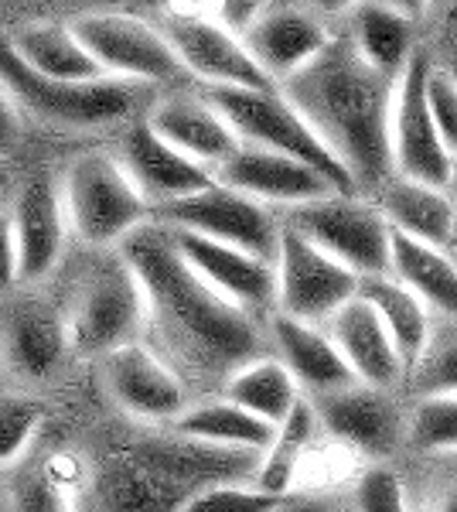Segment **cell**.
<instances>
[{"label": "cell", "mask_w": 457, "mask_h": 512, "mask_svg": "<svg viewBox=\"0 0 457 512\" xmlns=\"http://www.w3.org/2000/svg\"><path fill=\"white\" fill-rule=\"evenodd\" d=\"M99 373L116 407L147 424H171L188 407V383L161 359V352L144 342L103 355Z\"/></svg>", "instance_id": "cell-14"}, {"label": "cell", "mask_w": 457, "mask_h": 512, "mask_svg": "<svg viewBox=\"0 0 457 512\" xmlns=\"http://www.w3.org/2000/svg\"><path fill=\"white\" fill-rule=\"evenodd\" d=\"M277 93L335 154L355 192H376L393 175L389 117H393L396 79L379 76L355 52L348 35H331L304 69L280 82Z\"/></svg>", "instance_id": "cell-2"}, {"label": "cell", "mask_w": 457, "mask_h": 512, "mask_svg": "<svg viewBox=\"0 0 457 512\" xmlns=\"http://www.w3.org/2000/svg\"><path fill=\"white\" fill-rule=\"evenodd\" d=\"M14 55L28 65L31 72L45 79H65V82H89L103 79V72L96 69V62L89 59V52L82 48L76 31L69 24L55 21H38L24 24L14 35H7Z\"/></svg>", "instance_id": "cell-28"}, {"label": "cell", "mask_w": 457, "mask_h": 512, "mask_svg": "<svg viewBox=\"0 0 457 512\" xmlns=\"http://www.w3.org/2000/svg\"><path fill=\"white\" fill-rule=\"evenodd\" d=\"M284 495L260 492L256 485H205L185 495L174 512H270Z\"/></svg>", "instance_id": "cell-37"}, {"label": "cell", "mask_w": 457, "mask_h": 512, "mask_svg": "<svg viewBox=\"0 0 457 512\" xmlns=\"http://www.w3.org/2000/svg\"><path fill=\"white\" fill-rule=\"evenodd\" d=\"M270 512H338L335 502L318 499V495H284Z\"/></svg>", "instance_id": "cell-44"}, {"label": "cell", "mask_w": 457, "mask_h": 512, "mask_svg": "<svg viewBox=\"0 0 457 512\" xmlns=\"http://www.w3.org/2000/svg\"><path fill=\"white\" fill-rule=\"evenodd\" d=\"M423 96H427V113L434 120L440 144H444V151L451 158H457V79L430 65L427 82H423Z\"/></svg>", "instance_id": "cell-39"}, {"label": "cell", "mask_w": 457, "mask_h": 512, "mask_svg": "<svg viewBox=\"0 0 457 512\" xmlns=\"http://www.w3.org/2000/svg\"><path fill=\"white\" fill-rule=\"evenodd\" d=\"M65 332H69V349L96 359L140 342V335L147 332L144 287L116 250H103V256L82 274L65 315Z\"/></svg>", "instance_id": "cell-5"}, {"label": "cell", "mask_w": 457, "mask_h": 512, "mask_svg": "<svg viewBox=\"0 0 457 512\" xmlns=\"http://www.w3.org/2000/svg\"><path fill=\"white\" fill-rule=\"evenodd\" d=\"M185 495L168 485L164 478L144 472L134 461L113 465L96 482V512H174L185 502Z\"/></svg>", "instance_id": "cell-33"}, {"label": "cell", "mask_w": 457, "mask_h": 512, "mask_svg": "<svg viewBox=\"0 0 457 512\" xmlns=\"http://www.w3.org/2000/svg\"><path fill=\"white\" fill-rule=\"evenodd\" d=\"M273 274H277L273 308L287 318L307 321V325H324L342 304L359 294V274H352L335 256L307 243L301 233H294L284 222H280Z\"/></svg>", "instance_id": "cell-9"}, {"label": "cell", "mask_w": 457, "mask_h": 512, "mask_svg": "<svg viewBox=\"0 0 457 512\" xmlns=\"http://www.w3.org/2000/svg\"><path fill=\"white\" fill-rule=\"evenodd\" d=\"M284 226L301 233L307 243L335 256L352 274L376 277L389 270V239L393 229L372 202L359 195H321L311 202L290 205Z\"/></svg>", "instance_id": "cell-7"}, {"label": "cell", "mask_w": 457, "mask_h": 512, "mask_svg": "<svg viewBox=\"0 0 457 512\" xmlns=\"http://www.w3.org/2000/svg\"><path fill=\"white\" fill-rule=\"evenodd\" d=\"M324 325H328V338L342 352L345 366L352 369V376L359 383L376 386V390H396L406 379V366L386 325L359 294L342 304Z\"/></svg>", "instance_id": "cell-21"}, {"label": "cell", "mask_w": 457, "mask_h": 512, "mask_svg": "<svg viewBox=\"0 0 457 512\" xmlns=\"http://www.w3.org/2000/svg\"><path fill=\"white\" fill-rule=\"evenodd\" d=\"M359 297L376 311V318L382 325H386L403 366L410 369L417 352L423 349V338L430 332V308L389 274L359 277Z\"/></svg>", "instance_id": "cell-30"}, {"label": "cell", "mask_w": 457, "mask_h": 512, "mask_svg": "<svg viewBox=\"0 0 457 512\" xmlns=\"http://www.w3.org/2000/svg\"><path fill=\"white\" fill-rule=\"evenodd\" d=\"M147 123H151L157 137L168 140L174 151L209 171L219 168L239 147L236 130L209 103V96L171 93L154 99L151 110H147Z\"/></svg>", "instance_id": "cell-20"}, {"label": "cell", "mask_w": 457, "mask_h": 512, "mask_svg": "<svg viewBox=\"0 0 457 512\" xmlns=\"http://www.w3.org/2000/svg\"><path fill=\"white\" fill-rule=\"evenodd\" d=\"M69 233L93 250H116L134 229L151 222V205L134 188L116 154H82L58 178Z\"/></svg>", "instance_id": "cell-4"}, {"label": "cell", "mask_w": 457, "mask_h": 512, "mask_svg": "<svg viewBox=\"0 0 457 512\" xmlns=\"http://www.w3.org/2000/svg\"><path fill=\"white\" fill-rule=\"evenodd\" d=\"M410 294H417L437 315L457 318V263L444 246H430L403 233L389 239V270Z\"/></svg>", "instance_id": "cell-26"}, {"label": "cell", "mask_w": 457, "mask_h": 512, "mask_svg": "<svg viewBox=\"0 0 457 512\" xmlns=\"http://www.w3.org/2000/svg\"><path fill=\"white\" fill-rule=\"evenodd\" d=\"M116 253L130 263L144 287L147 328L164 345V362L181 379L226 383L239 366L260 359L263 335L256 318L212 291L185 263L164 222H144Z\"/></svg>", "instance_id": "cell-1"}, {"label": "cell", "mask_w": 457, "mask_h": 512, "mask_svg": "<svg viewBox=\"0 0 457 512\" xmlns=\"http://www.w3.org/2000/svg\"><path fill=\"white\" fill-rule=\"evenodd\" d=\"M447 195L457 198V158L451 161V175H447Z\"/></svg>", "instance_id": "cell-48"}, {"label": "cell", "mask_w": 457, "mask_h": 512, "mask_svg": "<svg viewBox=\"0 0 457 512\" xmlns=\"http://www.w3.org/2000/svg\"><path fill=\"white\" fill-rule=\"evenodd\" d=\"M21 137V113L14 110V103L0 89V154H7Z\"/></svg>", "instance_id": "cell-43"}, {"label": "cell", "mask_w": 457, "mask_h": 512, "mask_svg": "<svg viewBox=\"0 0 457 512\" xmlns=\"http://www.w3.org/2000/svg\"><path fill=\"white\" fill-rule=\"evenodd\" d=\"M171 431L195 437V441L219 444V448L256 451V454L267 448L270 437H273L270 424H263V420L253 417L249 410L236 407V403L226 400V396L188 403V407L171 420Z\"/></svg>", "instance_id": "cell-29"}, {"label": "cell", "mask_w": 457, "mask_h": 512, "mask_svg": "<svg viewBox=\"0 0 457 512\" xmlns=\"http://www.w3.org/2000/svg\"><path fill=\"white\" fill-rule=\"evenodd\" d=\"M379 4L393 7L396 14H403L406 21H417L423 11L430 7V0H379Z\"/></svg>", "instance_id": "cell-45"}, {"label": "cell", "mask_w": 457, "mask_h": 512, "mask_svg": "<svg viewBox=\"0 0 457 512\" xmlns=\"http://www.w3.org/2000/svg\"><path fill=\"white\" fill-rule=\"evenodd\" d=\"M157 222L215 239V243L236 246V250H246L260 256V260H277L280 219L270 212V205L256 202V198L236 192V188L219 185V181L181 198V202L164 205Z\"/></svg>", "instance_id": "cell-10"}, {"label": "cell", "mask_w": 457, "mask_h": 512, "mask_svg": "<svg viewBox=\"0 0 457 512\" xmlns=\"http://www.w3.org/2000/svg\"><path fill=\"white\" fill-rule=\"evenodd\" d=\"M430 59L423 52H413L410 65L403 76L396 79L393 96V117H389V151H393V175L423 181V185L447 188L451 175V154L440 144L434 120L427 113V96H423V82H427Z\"/></svg>", "instance_id": "cell-13"}, {"label": "cell", "mask_w": 457, "mask_h": 512, "mask_svg": "<svg viewBox=\"0 0 457 512\" xmlns=\"http://www.w3.org/2000/svg\"><path fill=\"white\" fill-rule=\"evenodd\" d=\"M45 427V407L28 393H0V472L28 458Z\"/></svg>", "instance_id": "cell-35"}, {"label": "cell", "mask_w": 457, "mask_h": 512, "mask_svg": "<svg viewBox=\"0 0 457 512\" xmlns=\"http://www.w3.org/2000/svg\"><path fill=\"white\" fill-rule=\"evenodd\" d=\"M215 181L226 188H236L263 205H301L311 198L338 192L328 178L318 175L311 164L287 158V154L267 151V147L239 144L219 168L212 171ZM342 195V192H338Z\"/></svg>", "instance_id": "cell-19"}, {"label": "cell", "mask_w": 457, "mask_h": 512, "mask_svg": "<svg viewBox=\"0 0 457 512\" xmlns=\"http://www.w3.org/2000/svg\"><path fill=\"white\" fill-rule=\"evenodd\" d=\"M427 512H457V489H451V492H444L440 499L430 506Z\"/></svg>", "instance_id": "cell-46"}, {"label": "cell", "mask_w": 457, "mask_h": 512, "mask_svg": "<svg viewBox=\"0 0 457 512\" xmlns=\"http://www.w3.org/2000/svg\"><path fill=\"white\" fill-rule=\"evenodd\" d=\"M222 396L236 403V407L249 410L253 417H260L263 424L277 427L294 410V403L301 400V390L273 355H260V359L239 366L222 383Z\"/></svg>", "instance_id": "cell-31"}, {"label": "cell", "mask_w": 457, "mask_h": 512, "mask_svg": "<svg viewBox=\"0 0 457 512\" xmlns=\"http://www.w3.org/2000/svg\"><path fill=\"white\" fill-rule=\"evenodd\" d=\"M318 7H324V11H348V7L355 4V0H314Z\"/></svg>", "instance_id": "cell-47"}, {"label": "cell", "mask_w": 457, "mask_h": 512, "mask_svg": "<svg viewBox=\"0 0 457 512\" xmlns=\"http://www.w3.org/2000/svg\"><path fill=\"white\" fill-rule=\"evenodd\" d=\"M348 14H352L348 38H352L355 52L379 76L400 79L413 59V21H406L403 14H396L393 7L379 4V0H355Z\"/></svg>", "instance_id": "cell-27"}, {"label": "cell", "mask_w": 457, "mask_h": 512, "mask_svg": "<svg viewBox=\"0 0 457 512\" xmlns=\"http://www.w3.org/2000/svg\"><path fill=\"white\" fill-rule=\"evenodd\" d=\"M116 161L127 171V178L134 181V188L144 195V202L151 209H164L171 202L202 192L209 188L215 175L202 164L188 161L185 154H178L168 140H161L151 130L147 117L127 123L116 147Z\"/></svg>", "instance_id": "cell-17"}, {"label": "cell", "mask_w": 457, "mask_h": 512, "mask_svg": "<svg viewBox=\"0 0 457 512\" xmlns=\"http://www.w3.org/2000/svg\"><path fill=\"white\" fill-rule=\"evenodd\" d=\"M7 219H11L21 284H38V280L52 277L72 236L58 178L48 171L21 178L7 202Z\"/></svg>", "instance_id": "cell-12"}, {"label": "cell", "mask_w": 457, "mask_h": 512, "mask_svg": "<svg viewBox=\"0 0 457 512\" xmlns=\"http://www.w3.org/2000/svg\"><path fill=\"white\" fill-rule=\"evenodd\" d=\"M451 243H457V222H454V236H451ZM457 263V260H454Z\"/></svg>", "instance_id": "cell-50"}, {"label": "cell", "mask_w": 457, "mask_h": 512, "mask_svg": "<svg viewBox=\"0 0 457 512\" xmlns=\"http://www.w3.org/2000/svg\"><path fill=\"white\" fill-rule=\"evenodd\" d=\"M239 38H243L249 59L260 65L263 76L273 86H280L328 45L331 31L297 7H277V11H263Z\"/></svg>", "instance_id": "cell-22"}, {"label": "cell", "mask_w": 457, "mask_h": 512, "mask_svg": "<svg viewBox=\"0 0 457 512\" xmlns=\"http://www.w3.org/2000/svg\"><path fill=\"white\" fill-rule=\"evenodd\" d=\"M171 229V226H168ZM171 239L185 263L195 270L212 291H219L226 301L243 308L246 315H260L273 308V294H277V274L273 263L260 256L236 250V246L215 243V239L185 233V229H171Z\"/></svg>", "instance_id": "cell-18"}, {"label": "cell", "mask_w": 457, "mask_h": 512, "mask_svg": "<svg viewBox=\"0 0 457 512\" xmlns=\"http://www.w3.org/2000/svg\"><path fill=\"white\" fill-rule=\"evenodd\" d=\"M406 437L420 451H457V393L420 400L406 424Z\"/></svg>", "instance_id": "cell-36"}, {"label": "cell", "mask_w": 457, "mask_h": 512, "mask_svg": "<svg viewBox=\"0 0 457 512\" xmlns=\"http://www.w3.org/2000/svg\"><path fill=\"white\" fill-rule=\"evenodd\" d=\"M270 342L277 349L273 359L287 369L290 379L297 383V390L318 396L342 390L348 383H359L352 376V369L345 366L342 352L335 349L328 332H321L318 325H307V321L287 318L277 311L270 318Z\"/></svg>", "instance_id": "cell-23"}, {"label": "cell", "mask_w": 457, "mask_h": 512, "mask_svg": "<svg viewBox=\"0 0 457 512\" xmlns=\"http://www.w3.org/2000/svg\"><path fill=\"white\" fill-rule=\"evenodd\" d=\"M406 376H410V390L420 400L457 393V318L430 321L423 349L406 369Z\"/></svg>", "instance_id": "cell-34"}, {"label": "cell", "mask_w": 457, "mask_h": 512, "mask_svg": "<svg viewBox=\"0 0 457 512\" xmlns=\"http://www.w3.org/2000/svg\"><path fill=\"white\" fill-rule=\"evenodd\" d=\"M157 28L174 48L185 76H195L209 89H277L249 59L243 38L215 18L168 14Z\"/></svg>", "instance_id": "cell-11"}, {"label": "cell", "mask_w": 457, "mask_h": 512, "mask_svg": "<svg viewBox=\"0 0 457 512\" xmlns=\"http://www.w3.org/2000/svg\"><path fill=\"white\" fill-rule=\"evenodd\" d=\"M0 89L14 103L21 117H35L62 130H99L116 123H134L147 117L154 103V86L120 79H89V82H65L45 79L31 72L11 41L0 38Z\"/></svg>", "instance_id": "cell-3"}, {"label": "cell", "mask_w": 457, "mask_h": 512, "mask_svg": "<svg viewBox=\"0 0 457 512\" xmlns=\"http://www.w3.org/2000/svg\"><path fill=\"white\" fill-rule=\"evenodd\" d=\"M7 512H79L72 492L48 472H28L14 485Z\"/></svg>", "instance_id": "cell-38"}, {"label": "cell", "mask_w": 457, "mask_h": 512, "mask_svg": "<svg viewBox=\"0 0 457 512\" xmlns=\"http://www.w3.org/2000/svg\"><path fill=\"white\" fill-rule=\"evenodd\" d=\"M263 11H267V0H215V21L236 35H243Z\"/></svg>", "instance_id": "cell-41"}, {"label": "cell", "mask_w": 457, "mask_h": 512, "mask_svg": "<svg viewBox=\"0 0 457 512\" xmlns=\"http://www.w3.org/2000/svg\"><path fill=\"white\" fill-rule=\"evenodd\" d=\"M314 420L324 434L369 458H389L406 437V420L393 400V390L348 383L342 390L311 396Z\"/></svg>", "instance_id": "cell-15"}, {"label": "cell", "mask_w": 457, "mask_h": 512, "mask_svg": "<svg viewBox=\"0 0 457 512\" xmlns=\"http://www.w3.org/2000/svg\"><path fill=\"white\" fill-rule=\"evenodd\" d=\"M318 420H314V410L307 400H297L294 410L273 427L270 444L260 451V465H256L253 485L260 492L270 495H287L290 485H294V472L301 465L304 451L314 444V434H318Z\"/></svg>", "instance_id": "cell-32"}, {"label": "cell", "mask_w": 457, "mask_h": 512, "mask_svg": "<svg viewBox=\"0 0 457 512\" xmlns=\"http://www.w3.org/2000/svg\"><path fill=\"white\" fill-rule=\"evenodd\" d=\"M348 512H410L400 475L382 465L369 468V472L355 482L352 509Z\"/></svg>", "instance_id": "cell-40"}, {"label": "cell", "mask_w": 457, "mask_h": 512, "mask_svg": "<svg viewBox=\"0 0 457 512\" xmlns=\"http://www.w3.org/2000/svg\"><path fill=\"white\" fill-rule=\"evenodd\" d=\"M4 202H7V178L0 175V205H4Z\"/></svg>", "instance_id": "cell-49"}, {"label": "cell", "mask_w": 457, "mask_h": 512, "mask_svg": "<svg viewBox=\"0 0 457 512\" xmlns=\"http://www.w3.org/2000/svg\"><path fill=\"white\" fill-rule=\"evenodd\" d=\"M69 28L76 31L82 48L106 79L161 86V82H178L185 76L164 31L144 18L99 11L69 21Z\"/></svg>", "instance_id": "cell-8"}, {"label": "cell", "mask_w": 457, "mask_h": 512, "mask_svg": "<svg viewBox=\"0 0 457 512\" xmlns=\"http://www.w3.org/2000/svg\"><path fill=\"white\" fill-rule=\"evenodd\" d=\"M69 349V332H65V318L55 311L38 308V304H21L4 321L0 332V352H4L7 366L24 379H48L58 373Z\"/></svg>", "instance_id": "cell-25"}, {"label": "cell", "mask_w": 457, "mask_h": 512, "mask_svg": "<svg viewBox=\"0 0 457 512\" xmlns=\"http://www.w3.org/2000/svg\"><path fill=\"white\" fill-rule=\"evenodd\" d=\"M18 280V253H14V233L7 219V205H0V287H11Z\"/></svg>", "instance_id": "cell-42"}, {"label": "cell", "mask_w": 457, "mask_h": 512, "mask_svg": "<svg viewBox=\"0 0 457 512\" xmlns=\"http://www.w3.org/2000/svg\"><path fill=\"white\" fill-rule=\"evenodd\" d=\"M134 465L181 492H195L205 485H253L260 454L256 451H236L219 448L209 441H195L185 434L151 437V441L134 448Z\"/></svg>", "instance_id": "cell-16"}, {"label": "cell", "mask_w": 457, "mask_h": 512, "mask_svg": "<svg viewBox=\"0 0 457 512\" xmlns=\"http://www.w3.org/2000/svg\"><path fill=\"white\" fill-rule=\"evenodd\" d=\"M372 205L382 212V219L389 222L393 233H403L430 246L451 243L457 205H454V198L447 195V188L423 185V181H413L403 175H389L376 188V202Z\"/></svg>", "instance_id": "cell-24"}, {"label": "cell", "mask_w": 457, "mask_h": 512, "mask_svg": "<svg viewBox=\"0 0 457 512\" xmlns=\"http://www.w3.org/2000/svg\"><path fill=\"white\" fill-rule=\"evenodd\" d=\"M205 96H209V103L226 117L229 127L236 130L239 144L267 147V151L297 158V161L311 164V168L328 178L342 195H359L335 154L314 137L307 120L277 93V89H205Z\"/></svg>", "instance_id": "cell-6"}]
</instances>
